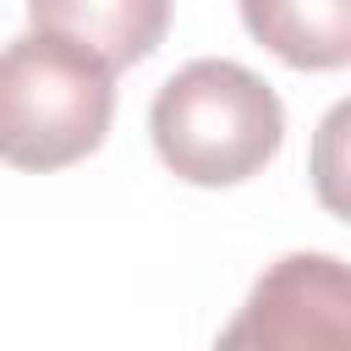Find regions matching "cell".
Wrapping results in <instances>:
<instances>
[{"mask_svg":"<svg viewBox=\"0 0 351 351\" xmlns=\"http://www.w3.org/2000/svg\"><path fill=\"white\" fill-rule=\"evenodd\" d=\"M148 132L181 181L236 186L280 154L285 104L241 60H192L154 93Z\"/></svg>","mask_w":351,"mask_h":351,"instance_id":"6da1fadb","label":"cell"},{"mask_svg":"<svg viewBox=\"0 0 351 351\" xmlns=\"http://www.w3.org/2000/svg\"><path fill=\"white\" fill-rule=\"evenodd\" d=\"M115 115V71L55 33H22L0 49V159L60 170L88 159Z\"/></svg>","mask_w":351,"mask_h":351,"instance_id":"7a4b0ae2","label":"cell"},{"mask_svg":"<svg viewBox=\"0 0 351 351\" xmlns=\"http://www.w3.org/2000/svg\"><path fill=\"white\" fill-rule=\"evenodd\" d=\"M214 351H351V274L335 252L269 263Z\"/></svg>","mask_w":351,"mask_h":351,"instance_id":"3957f363","label":"cell"},{"mask_svg":"<svg viewBox=\"0 0 351 351\" xmlns=\"http://www.w3.org/2000/svg\"><path fill=\"white\" fill-rule=\"evenodd\" d=\"M33 33H55L110 71L137 66L170 27V0H27Z\"/></svg>","mask_w":351,"mask_h":351,"instance_id":"277c9868","label":"cell"},{"mask_svg":"<svg viewBox=\"0 0 351 351\" xmlns=\"http://www.w3.org/2000/svg\"><path fill=\"white\" fill-rule=\"evenodd\" d=\"M241 22L296 71H340L351 60V0H241Z\"/></svg>","mask_w":351,"mask_h":351,"instance_id":"5b68a950","label":"cell"}]
</instances>
